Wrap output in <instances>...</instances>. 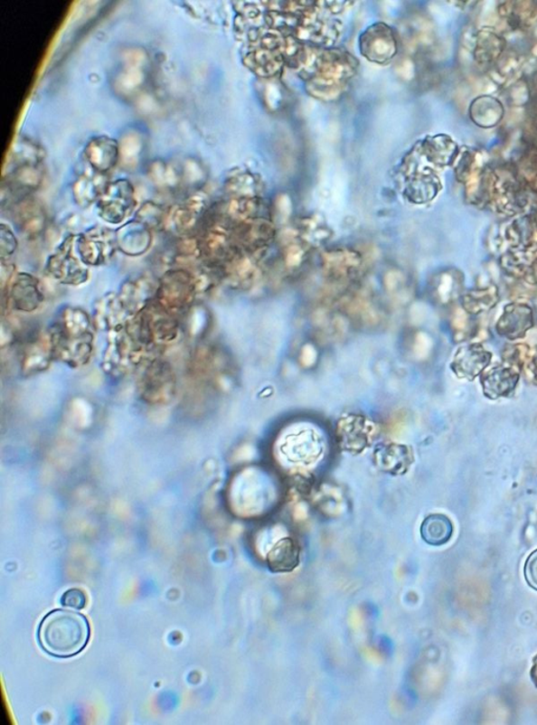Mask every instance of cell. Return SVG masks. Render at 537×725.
<instances>
[{
    "label": "cell",
    "instance_id": "cell-19",
    "mask_svg": "<svg viewBox=\"0 0 537 725\" xmlns=\"http://www.w3.org/2000/svg\"><path fill=\"white\" fill-rule=\"evenodd\" d=\"M176 170H178L180 188L198 193V189L206 181L204 167L199 161L194 159H186L181 165H176Z\"/></svg>",
    "mask_w": 537,
    "mask_h": 725
},
{
    "label": "cell",
    "instance_id": "cell-5",
    "mask_svg": "<svg viewBox=\"0 0 537 725\" xmlns=\"http://www.w3.org/2000/svg\"><path fill=\"white\" fill-rule=\"evenodd\" d=\"M137 206L133 184L127 180L109 182L97 201L98 213L104 221L119 225L132 215Z\"/></svg>",
    "mask_w": 537,
    "mask_h": 725
},
{
    "label": "cell",
    "instance_id": "cell-4",
    "mask_svg": "<svg viewBox=\"0 0 537 725\" xmlns=\"http://www.w3.org/2000/svg\"><path fill=\"white\" fill-rule=\"evenodd\" d=\"M76 236H69L56 252L49 257L45 275L61 285L80 286L89 279V268L80 257H76Z\"/></svg>",
    "mask_w": 537,
    "mask_h": 725
},
{
    "label": "cell",
    "instance_id": "cell-13",
    "mask_svg": "<svg viewBox=\"0 0 537 725\" xmlns=\"http://www.w3.org/2000/svg\"><path fill=\"white\" fill-rule=\"evenodd\" d=\"M54 357L53 344L49 333L34 334L25 343L23 353V369L25 373H35L48 368Z\"/></svg>",
    "mask_w": 537,
    "mask_h": 725
},
{
    "label": "cell",
    "instance_id": "cell-6",
    "mask_svg": "<svg viewBox=\"0 0 537 725\" xmlns=\"http://www.w3.org/2000/svg\"><path fill=\"white\" fill-rule=\"evenodd\" d=\"M117 250V235L113 230L96 227L76 237V252L88 267L107 265Z\"/></svg>",
    "mask_w": 537,
    "mask_h": 725
},
{
    "label": "cell",
    "instance_id": "cell-3",
    "mask_svg": "<svg viewBox=\"0 0 537 725\" xmlns=\"http://www.w3.org/2000/svg\"><path fill=\"white\" fill-rule=\"evenodd\" d=\"M198 289L194 275L190 269H168L159 279L155 301L175 315H185L194 305Z\"/></svg>",
    "mask_w": 537,
    "mask_h": 725
},
{
    "label": "cell",
    "instance_id": "cell-2",
    "mask_svg": "<svg viewBox=\"0 0 537 725\" xmlns=\"http://www.w3.org/2000/svg\"><path fill=\"white\" fill-rule=\"evenodd\" d=\"M50 335L55 358L75 367L90 360L94 334L90 315L82 308L63 307L51 327Z\"/></svg>",
    "mask_w": 537,
    "mask_h": 725
},
{
    "label": "cell",
    "instance_id": "cell-8",
    "mask_svg": "<svg viewBox=\"0 0 537 725\" xmlns=\"http://www.w3.org/2000/svg\"><path fill=\"white\" fill-rule=\"evenodd\" d=\"M143 397L150 401H164L174 397L175 378L173 368L164 361H155L142 379Z\"/></svg>",
    "mask_w": 537,
    "mask_h": 725
},
{
    "label": "cell",
    "instance_id": "cell-16",
    "mask_svg": "<svg viewBox=\"0 0 537 725\" xmlns=\"http://www.w3.org/2000/svg\"><path fill=\"white\" fill-rule=\"evenodd\" d=\"M106 175L93 169V173L83 174L78 177L73 184V194L80 206L89 207L91 203L97 202L109 183L106 181Z\"/></svg>",
    "mask_w": 537,
    "mask_h": 725
},
{
    "label": "cell",
    "instance_id": "cell-14",
    "mask_svg": "<svg viewBox=\"0 0 537 725\" xmlns=\"http://www.w3.org/2000/svg\"><path fill=\"white\" fill-rule=\"evenodd\" d=\"M94 309L95 325L103 328H120L126 326L134 318L123 306L118 294L110 293L103 296L97 301Z\"/></svg>",
    "mask_w": 537,
    "mask_h": 725
},
{
    "label": "cell",
    "instance_id": "cell-22",
    "mask_svg": "<svg viewBox=\"0 0 537 725\" xmlns=\"http://www.w3.org/2000/svg\"><path fill=\"white\" fill-rule=\"evenodd\" d=\"M87 603V593L80 588H71L65 591L61 598V605L68 609L82 610Z\"/></svg>",
    "mask_w": 537,
    "mask_h": 725
},
{
    "label": "cell",
    "instance_id": "cell-11",
    "mask_svg": "<svg viewBox=\"0 0 537 725\" xmlns=\"http://www.w3.org/2000/svg\"><path fill=\"white\" fill-rule=\"evenodd\" d=\"M84 155L91 169L108 174L120 162V143L108 136L95 137L85 146Z\"/></svg>",
    "mask_w": 537,
    "mask_h": 725
},
{
    "label": "cell",
    "instance_id": "cell-24",
    "mask_svg": "<svg viewBox=\"0 0 537 725\" xmlns=\"http://www.w3.org/2000/svg\"><path fill=\"white\" fill-rule=\"evenodd\" d=\"M530 676H532V680L535 684V687L537 688V655L533 659V667L532 669V673H530Z\"/></svg>",
    "mask_w": 537,
    "mask_h": 725
},
{
    "label": "cell",
    "instance_id": "cell-10",
    "mask_svg": "<svg viewBox=\"0 0 537 725\" xmlns=\"http://www.w3.org/2000/svg\"><path fill=\"white\" fill-rule=\"evenodd\" d=\"M11 207L13 220L21 232L32 240L42 234L47 227V214L41 202L29 195L12 203Z\"/></svg>",
    "mask_w": 537,
    "mask_h": 725
},
{
    "label": "cell",
    "instance_id": "cell-12",
    "mask_svg": "<svg viewBox=\"0 0 537 725\" xmlns=\"http://www.w3.org/2000/svg\"><path fill=\"white\" fill-rule=\"evenodd\" d=\"M118 250L127 256L146 254L153 245V230L134 221L116 231Z\"/></svg>",
    "mask_w": 537,
    "mask_h": 725
},
{
    "label": "cell",
    "instance_id": "cell-18",
    "mask_svg": "<svg viewBox=\"0 0 537 725\" xmlns=\"http://www.w3.org/2000/svg\"><path fill=\"white\" fill-rule=\"evenodd\" d=\"M453 532L450 522L442 515H432L424 520L421 526V535L424 541L430 545H442L447 543Z\"/></svg>",
    "mask_w": 537,
    "mask_h": 725
},
{
    "label": "cell",
    "instance_id": "cell-20",
    "mask_svg": "<svg viewBox=\"0 0 537 725\" xmlns=\"http://www.w3.org/2000/svg\"><path fill=\"white\" fill-rule=\"evenodd\" d=\"M169 211L160 204L148 202L143 204L136 215V221L144 223L149 229H158L165 225Z\"/></svg>",
    "mask_w": 537,
    "mask_h": 725
},
{
    "label": "cell",
    "instance_id": "cell-1",
    "mask_svg": "<svg viewBox=\"0 0 537 725\" xmlns=\"http://www.w3.org/2000/svg\"><path fill=\"white\" fill-rule=\"evenodd\" d=\"M38 643L51 656L74 657L87 648L90 626L81 613L56 609L48 613L38 626Z\"/></svg>",
    "mask_w": 537,
    "mask_h": 725
},
{
    "label": "cell",
    "instance_id": "cell-15",
    "mask_svg": "<svg viewBox=\"0 0 537 725\" xmlns=\"http://www.w3.org/2000/svg\"><path fill=\"white\" fill-rule=\"evenodd\" d=\"M268 569L274 573L296 570L300 562L299 547L291 538H284L273 546L266 558Z\"/></svg>",
    "mask_w": 537,
    "mask_h": 725
},
{
    "label": "cell",
    "instance_id": "cell-9",
    "mask_svg": "<svg viewBox=\"0 0 537 725\" xmlns=\"http://www.w3.org/2000/svg\"><path fill=\"white\" fill-rule=\"evenodd\" d=\"M159 281H154L146 276L135 277L124 282L119 294V299L127 313L135 317L139 315L149 303L155 299L158 292Z\"/></svg>",
    "mask_w": 537,
    "mask_h": 725
},
{
    "label": "cell",
    "instance_id": "cell-7",
    "mask_svg": "<svg viewBox=\"0 0 537 725\" xmlns=\"http://www.w3.org/2000/svg\"><path fill=\"white\" fill-rule=\"evenodd\" d=\"M4 294L5 306L22 313H33L42 306L44 293L41 281L29 273H16Z\"/></svg>",
    "mask_w": 537,
    "mask_h": 725
},
{
    "label": "cell",
    "instance_id": "cell-21",
    "mask_svg": "<svg viewBox=\"0 0 537 725\" xmlns=\"http://www.w3.org/2000/svg\"><path fill=\"white\" fill-rule=\"evenodd\" d=\"M18 247V241L15 234L10 227L2 223L0 226V256L2 261H9L11 257L14 255Z\"/></svg>",
    "mask_w": 537,
    "mask_h": 725
},
{
    "label": "cell",
    "instance_id": "cell-17",
    "mask_svg": "<svg viewBox=\"0 0 537 725\" xmlns=\"http://www.w3.org/2000/svg\"><path fill=\"white\" fill-rule=\"evenodd\" d=\"M44 156L45 153L41 145L33 142L28 137H18L11 149L10 170L24 166V165L42 164Z\"/></svg>",
    "mask_w": 537,
    "mask_h": 725
},
{
    "label": "cell",
    "instance_id": "cell-23",
    "mask_svg": "<svg viewBox=\"0 0 537 725\" xmlns=\"http://www.w3.org/2000/svg\"><path fill=\"white\" fill-rule=\"evenodd\" d=\"M526 578L528 584L537 590V559L532 558L526 566Z\"/></svg>",
    "mask_w": 537,
    "mask_h": 725
}]
</instances>
